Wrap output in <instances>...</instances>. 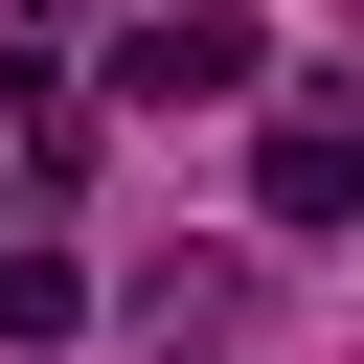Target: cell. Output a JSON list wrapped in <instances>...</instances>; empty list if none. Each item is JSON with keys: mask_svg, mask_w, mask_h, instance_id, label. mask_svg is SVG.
I'll return each instance as SVG.
<instances>
[{"mask_svg": "<svg viewBox=\"0 0 364 364\" xmlns=\"http://www.w3.org/2000/svg\"><path fill=\"white\" fill-rule=\"evenodd\" d=\"M250 68H273L250 23H136V46H114V91H136V114H205V91H250Z\"/></svg>", "mask_w": 364, "mask_h": 364, "instance_id": "6da1fadb", "label": "cell"}, {"mask_svg": "<svg viewBox=\"0 0 364 364\" xmlns=\"http://www.w3.org/2000/svg\"><path fill=\"white\" fill-rule=\"evenodd\" d=\"M250 205H273V228H364V136H341V114H296V136L250 159Z\"/></svg>", "mask_w": 364, "mask_h": 364, "instance_id": "7a4b0ae2", "label": "cell"}, {"mask_svg": "<svg viewBox=\"0 0 364 364\" xmlns=\"http://www.w3.org/2000/svg\"><path fill=\"white\" fill-rule=\"evenodd\" d=\"M68 318H91V273H68L46 228H23V250H0V341H68Z\"/></svg>", "mask_w": 364, "mask_h": 364, "instance_id": "3957f363", "label": "cell"}]
</instances>
